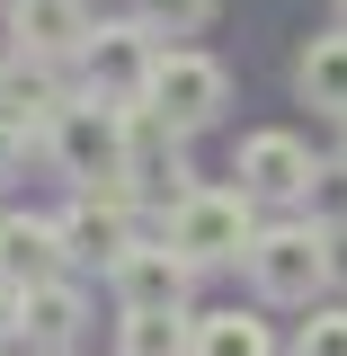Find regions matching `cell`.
Segmentation results:
<instances>
[{"mask_svg":"<svg viewBox=\"0 0 347 356\" xmlns=\"http://www.w3.org/2000/svg\"><path fill=\"white\" fill-rule=\"evenodd\" d=\"M161 232L196 259V276L205 267H241L250 241H259V196L250 187H187V196H170Z\"/></svg>","mask_w":347,"mask_h":356,"instance_id":"6da1fadb","label":"cell"},{"mask_svg":"<svg viewBox=\"0 0 347 356\" xmlns=\"http://www.w3.org/2000/svg\"><path fill=\"white\" fill-rule=\"evenodd\" d=\"M250 285H259V303H321V285H330V222H259V241H250Z\"/></svg>","mask_w":347,"mask_h":356,"instance_id":"7a4b0ae2","label":"cell"},{"mask_svg":"<svg viewBox=\"0 0 347 356\" xmlns=\"http://www.w3.org/2000/svg\"><path fill=\"white\" fill-rule=\"evenodd\" d=\"M45 152H54V170L72 178V187H89V178H116V170H134L125 98H98V89H81V98H72V107L54 116Z\"/></svg>","mask_w":347,"mask_h":356,"instance_id":"3957f363","label":"cell"},{"mask_svg":"<svg viewBox=\"0 0 347 356\" xmlns=\"http://www.w3.org/2000/svg\"><path fill=\"white\" fill-rule=\"evenodd\" d=\"M178 134H205L232 107V72H223L214 54H196V44H161V63H152V89H143Z\"/></svg>","mask_w":347,"mask_h":356,"instance_id":"277c9868","label":"cell"},{"mask_svg":"<svg viewBox=\"0 0 347 356\" xmlns=\"http://www.w3.org/2000/svg\"><path fill=\"white\" fill-rule=\"evenodd\" d=\"M152 63H161V27L134 9V18H98L81 44V81L98 98H143L152 89Z\"/></svg>","mask_w":347,"mask_h":356,"instance_id":"5b68a950","label":"cell"},{"mask_svg":"<svg viewBox=\"0 0 347 356\" xmlns=\"http://www.w3.org/2000/svg\"><path fill=\"white\" fill-rule=\"evenodd\" d=\"M107 285H116V312H187L196 259L178 250L170 232H161V241H125V250L107 259Z\"/></svg>","mask_w":347,"mask_h":356,"instance_id":"8992f818","label":"cell"},{"mask_svg":"<svg viewBox=\"0 0 347 356\" xmlns=\"http://www.w3.org/2000/svg\"><path fill=\"white\" fill-rule=\"evenodd\" d=\"M312 178H321V161H312L303 134L267 125V134H241V187L259 196V205H303Z\"/></svg>","mask_w":347,"mask_h":356,"instance_id":"52a82bcc","label":"cell"},{"mask_svg":"<svg viewBox=\"0 0 347 356\" xmlns=\"http://www.w3.org/2000/svg\"><path fill=\"white\" fill-rule=\"evenodd\" d=\"M89 0H9V44L18 63H81L89 44Z\"/></svg>","mask_w":347,"mask_h":356,"instance_id":"ba28073f","label":"cell"},{"mask_svg":"<svg viewBox=\"0 0 347 356\" xmlns=\"http://www.w3.org/2000/svg\"><path fill=\"white\" fill-rule=\"evenodd\" d=\"M89 321V294L72 276H36V285H18V339L27 348H72Z\"/></svg>","mask_w":347,"mask_h":356,"instance_id":"9c48e42d","label":"cell"},{"mask_svg":"<svg viewBox=\"0 0 347 356\" xmlns=\"http://www.w3.org/2000/svg\"><path fill=\"white\" fill-rule=\"evenodd\" d=\"M63 107H72V98H63V81H54V63H18V72H0V116L27 134V143H45Z\"/></svg>","mask_w":347,"mask_h":356,"instance_id":"30bf717a","label":"cell"},{"mask_svg":"<svg viewBox=\"0 0 347 356\" xmlns=\"http://www.w3.org/2000/svg\"><path fill=\"white\" fill-rule=\"evenodd\" d=\"M294 89H303V107H321V116H347V27H330V36L303 44Z\"/></svg>","mask_w":347,"mask_h":356,"instance_id":"8fae6325","label":"cell"},{"mask_svg":"<svg viewBox=\"0 0 347 356\" xmlns=\"http://www.w3.org/2000/svg\"><path fill=\"white\" fill-rule=\"evenodd\" d=\"M72 267V241H63V222L45 214H9V276L18 285H36V276H63Z\"/></svg>","mask_w":347,"mask_h":356,"instance_id":"7c38bea8","label":"cell"},{"mask_svg":"<svg viewBox=\"0 0 347 356\" xmlns=\"http://www.w3.org/2000/svg\"><path fill=\"white\" fill-rule=\"evenodd\" d=\"M187 356H276V339H267L259 312H196Z\"/></svg>","mask_w":347,"mask_h":356,"instance_id":"4fadbf2b","label":"cell"},{"mask_svg":"<svg viewBox=\"0 0 347 356\" xmlns=\"http://www.w3.org/2000/svg\"><path fill=\"white\" fill-rule=\"evenodd\" d=\"M196 312H125V356H187Z\"/></svg>","mask_w":347,"mask_h":356,"instance_id":"5bb4252c","label":"cell"},{"mask_svg":"<svg viewBox=\"0 0 347 356\" xmlns=\"http://www.w3.org/2000/svg\"><path fill=\"white\" fill-rule=\"evenodd\" d=\"M294 356H347V303H312V321L294 330Z\"/></svg>","mask_w":347,"mask_h":356,"instance_id":"9a60e30c","label":"cell"},{"mask_svg":"<svg viewBox=\"0 0 347 356\" xmlns=\"http://www.w3.org/2000/svg\"><path fill=\"white\" fill-rule=\"evenodd\" d=\"M134 9H143L161 36H196V27L214 18V0H134Z\"/></svg>","mask_w":347,"mask_h":356,"instance_id":"2e32d148","label":"cell"},{"mask_svg":"<svg viewBox=\"0 0 347 356\" xmlns=\"http://www.w3.org/2000/svg\"><path fill=\"white\" fill-rule=\"evenodd\" d=\"M0 339H18V276L0 267Z\"/></svg>","mask_w":347,"mask_h":356,"instance_id":"e0dca14e","label":"cell"},{"mask_svg":"<svg viewBox=\"0 0 347 356\" xmlns=\"http://www.w3.org/2000/svg\"><path fill=\"white\" fill-rule=\"evenodd\" d=\"M18 152H27V134H18V125H9V116H0V178L18 170Z\"/></svg>","mask_w":347,"mask_h":356,"instance_id":"ac0fdd59","label":"cell"},{"mask_svg":"<svg viewBox=\"0 0 347 356\" xmlns=\"http://www.w3.org/2000/svg\"><path fill=\"white\" fill-rule=\"evenodd\" d=\"M0 267H9V214H0Z\"/></svg>","mask_w":347,"mask_h":356,"instance_id":"d6986e66","label":"cell"},{"mask_svg":"<svg viewBox=\"0 0 347 356\" xmlns=\"http://www.w3.org/2000/svg\"><path fill=\"white\" fill-rule=\"evenodd\" d=\"M330 9H339V27H347V0H330Z\"/></svg>","mask_w":347,"mask_h":356,"instance_id":"ffe728a7","label":"cell"},{"mask_svg":"<svg viewBox=\"0 0 347 356\" xmlns=\"http://www.w3.org/2000/svg\"><path fill=\"white\" fill-rule=\"evenodd\" d=\"M36 356H72V348H36Z\"/></svg>","mask_w":347,"mask_h":356,"instance_id":"44dd1931","label":"cell"},{"mask_svg":"<svg viewBox=\"0 0 347 356\" xmlns=\"http://www.w3.org/2000/svg\"><path fill=\"white\" fill-rule=\"evenodd\" d=\"M339 125H347V116H339ZM339 161H347V152H339Z\"/></svg>","mask_w":347,"mask_h":356,"instance_id":"7402d4cb","label":"cell"}]
</instances>
